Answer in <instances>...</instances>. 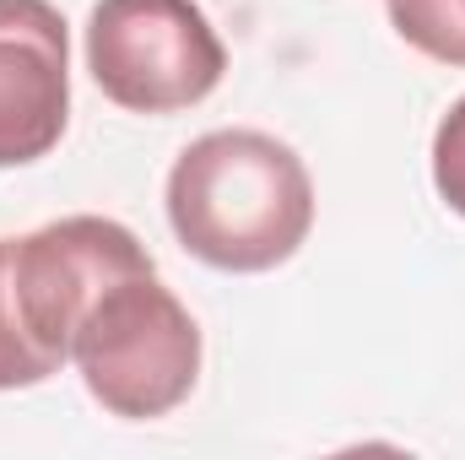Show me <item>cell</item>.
Segmentation results:
<instances>
[{
  "label": "cell",
  "mask_w": 465,
  "mask_h": 460,
  "mask_svg": "<svg viewBox=\"0 0 465 460\" xmlns=\"http://www.w3.org/2000/svg\"><path fill=\"white\" fill-rule=\"evenodd\" d=\"M390 27L428 60L465 65V0H384Z\"/></svg>",
  "instance_id": "cell-6"
},
{
  "label": "cell",
  "mask_w": 465,
  "mask_h": 460,
  "mask_svg": "<svg viewBox=\"0 0 465 460\" xmlns=\"http://www.w3.org/2000/svg\"><path fill=\"white\" fill-rule=\"evenodd\" d=\"M433 190L455 217H465V98L433 130Z\"/></svg>",
  "instance_id": "cell-8"
},
{
  "label": "cell",
  "mask_w": 465,
  "mask_h": 460,
  "mask_svg": "<svg viewBox=\"0 0 465 460\" xmlns=\"http://www.w3.org/2000/svg\"><path fill=\"white\" fill-rule=\"evenodd\" d=\"M71 119V33L49 0H0V168L38 163Z\"/></svg>",
  "instance_id": "cell-5"
},
{
  "label": "cell",
  "mask_w": 465,
  "mask_h": 460,
  "mask_svg": "<svg viewBox=\"0 0 465 460\" xmlns=\"http://www.w3.org/2000/svg\"><path fill=\"white\" fill-rule=\"evenodd\" d=\"M135 271H157V260L114 217L82 212V217L44 223L22 238H5V276H11L16 315H22L33 346L54 368L71 363L76 325L87 320L98 293Z\"/></svg>",
  "instance_id": "cell-4"
},
{
  "label": "cell",
  "mask_w": 465,
  "mask_h": 460,
  "mask_svg": "<svg viewBox=\"0 0 465 460\" xmlns=\"http://www.w3.org/2000/svg\"><path fill=\"white\" fill-rule=\"evenodd\" d=\"M49 374H60V368L33 346L22 315H16L11 276H5V238H0V390H27V385H44Z\"/></svg>",
  "instance_id": "cell-7"
},
{
  "label": "cell",
  "mask_w": 465,
  "mask_h": 460,
  "mask_svg": "<svg viewBox=\"0 0 465 460\" xmlns=\"http://www.w3.org/2000/svg\"><path fill=\"white\" fill-rule=\"evenodd\" d=\"M87 71L130 115H179L228 76V44L190 0H98L87 16Z\"/></svg>",
  "instance_id": "cell-3"
},
{
  "label": "cell",
  "mask_w": 465,
  "mask_h": 460,
  "mask_svg": "<svg viewBox=\"0 0 465 460\" xmlns=\"http://www.w3.org/2000/svg\"><path fill=\"white\" fill-rule=\"evenodd\" d=\"M173 238L232 276L287 265L314 228L303 157L265 130H206L168 168Z\"/></svg>",
  "instance_id": "cell-1"
},
{
  "label": "cell",
  "mask_w": 465,
  "mask_h": 460,
  "mask_svg": "<svg viewBox=\"0 0 465 460\" xmlns=\"http://www.w3.org/2000/svg\"><path fill=\"white\" fill-rule=\"evenodd\" d=\"M71 363L104 412L152 423L190 401L201 379V325L157 282V271H135L98 293L76 325Z\"/></svg>",
  "instance_id": "cell-2"
}]
</instances>
